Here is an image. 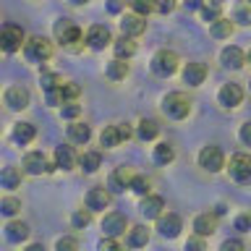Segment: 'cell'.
<instances>
[{
    "mask_svg": "<svg viewBox=\"0 0 251 251\" xmlns=\"http://www.w3.org/2000/svg\"><path fill=\"white\" fill-rule=\"evenodd\" d=\"M162 113L173 118V121H183V118H188V113H191V100H188V94L183 92H170L162 97Z\"/></svg>",
    "mask_w": 251,
    "mask_h": 251,
    "instance_id": "1",
    "label": "cell"
},
{
    "mask_svg": "<svg viewBox=\"0 0 251 251\" xmlns=\"http://www.w3.org/2000/svg\"><path fill=\"white\" fill-rule=\"evenodd\" d=\"M149 66H152V74H154V76L168 78V76H173V74L178 71L180 58H178V52H176V50H157Z\"/></svg>",
    "mask_w": 251,
    "mask_h": 251,
    "instance_id": "2",
    "label": "cell"
},
{
    "mask_svg": "<svg viewBox=\"0 0 251 251\" xmlns=\"http://www.w3.org/2000/svg\"><path fill=\"white\" fill-rule=\"evenodd\" d=\"M24 58L29 63H47L52 58V45L47 42L45 37H29L26 45H24Z\"/></svg>",
    "mask_w": 251,
    "mask_h": 251,
    "instance_id": "3",
    "label": "cell"
},
{
    "mask_svg": "<svg viewBox=\"0 0 251 251\" xmlns=\"http://www.w3.org/2000/svg\"><path fill=\"white\" fill-rule=\"evenodd\" d=\"M227 176H230L235 183L249 186L251 183V154H246V152L233 154L230 162H227Z\"/></svg>",
    "mask_w": 251,
    "mask_h": 251,
    "instance_id": "4",
    "label": "cell"
},
{
    "mask_svg": "<svg viewBox=\"0 0 251 251\" xmlns=\"http://www.w3.org/2000/svg\"><path fill=\"white\" fill-rule=\"evenodd\" d=\"M24 45H26V31L21 26H16V24H5L3 31H0V47L11 55L16 50H21Z\"/></svg>",
    "mask_w": 251,
    "mask_h": 251,
    "instance_id": "5",
    "label": "cell"
},
{
    "mask_svg": "<svg viewBox=\"0 0 251 251\" xmlns=\"http://www.w3.org/2000/svg\"><path fill=\"white\" fill-rule=\"evenodd\" d=\"M52 34L55 39H58L60 45H74V42H81V29L76 26V21H71V19H58L55 21V26H52Z\"/></svg>",
    "mask_w": 251,
    "mask_h": 251,
    "instance_id": "6",
    "label": "cell"
},
{
    "mask_svg": "<svg viewBox=\"0 0 251 251\" xmlns=\"http://www.w3.org/2000/svg\"><path fill=\"white\" fill-rule=\"evenodd\" d=\"M199 168L207 170V173H220V170L225 168V154H223V149L215 147V144L204 147L201 152H199Z\"/></svg>",
    "mask_w": 251,
    "mask_h": 251,
    "instance_id": "7",
    "label": "cell"
},
{
    "mask_svg": "<svg viewBox=\"0 0 251 251\" xmlns=\"http://www.w3.org/2000/svg\"><path fill=\"white\" fill-rule=\"evenodd\" d=\"M131 139V128L126 123H115V126H105L100 133V144L105 147V149H113L118 147L121 141H128Z\"/></svg>",
    "mask_w": 251,
    "mask_h": 251,
    "instance_id": "8",
    "label": "cell"
},
{
    "mask_svg": "<svg viewBox=\"0 0 251 251\" xmlns=\"http://www.w3.org/2000/svg\"><path fill=\"white\" fill-rule=\"evenodd\" d=\"M180 230H183V220H180L176 212H162L157 217V233L162 238H178Z\"/></svg>",
    "mask_w": 251,
    "mask_h": 251,
    "instance_id": "9",
    "label": "cell"
},
{
    "mask_svg": "<svg viewBox=\"0 0 251 251\" xmlns=\"http://www.w3.org/2000/svg\"><path fill=\"white\" fill-rule=\"evenodd\" d=\"M115 39L113 34H110V29L105 26V24H94V26H89V31H86V47L89 50H105V47H110Z\"/></svg>",
    "mask_w": 251,
    "mask_h": 251,
    "instance_id": "10",
    "label": "cell"
},
{
    "mask_svg": "<svg viewBox=\"0 0 251 251\" xmlns=\"http://www.w3.org/2000/svg\"><path fill=\"white\" fill-rule=\"evenodd\" d=\"M110 201H113V196H110V191L105 186H92L89 191H86V196H84V204L92 212H105L110 207Z\"/></svg>",
    "mask_w": 251,
    "mask_h": 251,
    "instance_id": "11",
    "label": "cell"
},
{
    "mask_svg": "<svg viewBox=\"0 0 251 251\" xmlns=\"http://www.w3.org/2000/svg\"><path fill=\"white\" fill-rule=\"evenodd\" d=\"M24 173H29V176H45V173H52V165L50 160L42 154V152H29L24 154Z\"/></svg>",
    "mask_w": 251,
    "mask_h": 251,
    "instance_id": "12",
    "label": "cell"
},
{
    "mask_svg": "<svg viewBox=\"0 0 251 251\" xmlns=\"http://www.w3.org/2000/svg\"><path fill=\"white\" fill-rule=\"evenodd\" d=\"M217 102H220L223 107H227V110L238 107L241 102H243V89H241V84H235V81L223 84V86H220V92H217Z\"/></svg>",
    "mask_w": 251,
    "mask_h": 251,
    "instance_id": "13",
    "label": "cell"
},
{
    "mask_svg": "<svg viewBox=\"0 0 251 251\" xmlns=\"http://www.w3.org/2000/svg\"><path fill=\"white\" fill-rule=\"evenodd\" d=\"M126 230H128V220H126V215H121V212H110V215L102 217V233L105 235L118 238V235H123Z\"/></svg>",
    "mask_w": 251,
    "mask_h": 251,
    "instance_id": "14",
    "label": "cell"
},
{
    "mask_svg": "<svg viewBox=\"0 0 251 251\" xmlns=\"http://www.w3.org/2000/svg\"><path fill=\"white\" fill-rule=\"evenodd\" d=\"M121 31L126 37H141L147 31V16H141V13H126L123 16V21H121Z\"/></svg>",
    "mask_w": 251,
    "mask_h": 251,
    "instance_id": "15",
    "label": "cell"
},
{
    "mask_svg": "<svg viewBox=\"0 0 251 251\" xmlns=\"http://www.w3.org/2000/svg\"><path fill=\"white\" fill-rule=\"evenodd\" d=\"M220 63H223L225 68L238 71V68H243V66L249 63V58H246V52H243L241 47L227 45V47H223V52H220Z\"/></svg>",
    "mask_w": 251,
    "mask_h": 251,
    "instance_id": "16",
    "label": "cell"
},
{
    "mask_svg": "<svg viewBox=\"0 0 251 251\" xmlns=\"http://www.w3.org/2000/svg\"><path fill=\"white\" fill-rule=\"evenodd\" d=\"M29 89L26 86H21V84H16V86H8L5 89V105L11 107V110H26L29 107Z\"/></svg>",
    "mask_w": 251,
    "mask_h": 251,
    "instance_id": "17",
    "label": "cell"
},
{
    "mask_svg": "<svg viewBox=\"0 0 251 251\" xmlns=\"http://www.w3.org/2000/svg\"><path fill=\"white\" fill-rule=\"evenodd\" d=\"M139 209H141V215H144L147 220H157L165 212V199L157 196V194H147V196H141Z\"/></svg>",
    "mask_w": 251,
    "mask_h": 251,
    "instance_id": "18",
    "label": "cell"
},
{
    "mask_svg": "<svg viewBox=\"0 0 251 251\" xmlns=\"http://www.w3.org/2000/svg\"><path fill=\"white\" fill-rule=\"evenodd\" d=\"M55 168H60V170H74L76 165H78V157L74 152V147H68V144H60V147H55Z\"/></svg>",
    "mask_w": 251,
    "mask_h": 251,
    "instance_id": "19",
    "label": "cell"
},
{
    "mask_svg": "<svg viewBox=\"0 0 251 251\" xmlns=\"http://www.w3.org/2000/svg\"><path fill=\"white\" fill-rule=\"evenodd\" d=\"M217 212H201V215L194 217V233L199 235H212L217 230Z\"/></svg>",
    "mask_w": 251,
    "mask_h": 251,
    "instance_id": "20",
    "label": "cell"
},
{
    "mask_svg": "<svg viewBox=\"0 0 251 251\" xmlns=\"http://www.w3.org/2000/svg\"><path fill=\"white\" fill-rule=\"evenodd\" d=\"M207 78V66L204 63H186L183 66V81L188 86H201Z\"/></svg>",
    "mask_w": 251,
    "mask_h": 251,
    "instance_id": "21",
    "label": "cell"
},
{
    "mask_svg": "<svg viewBox=\"0 0 251 251\" xmlns=\"http://www.w3.org/2000/svg\"><path fill=\"white\" fill-rule=\"evenodd\" d=\"M128 60L126 58H113L107 63V68H105V76L110 78V81H123L126 76H128Z\"/></svg>",
    "mask_w": 251,
    "mask_h": 251,
    "instance_id": "22",
    "label": "cell"
},
{
    "mask_svg": "<svg viewBox=\"0 0 251 251\" xmlns=\"http://www.w3.org/2000/svg\"><path fill=\"white\" fill-rule=\"evenodd\" d=\"M131 180H133V173L126 168V165H121V168H115L113 170V176H110V188L113 191H123V188H128L131 186Z\"/></svg>",
    "mask_w": 251,
    "mask_h": 251,
    "instance_id": "23",
    "label": "cell"
},
{
    "mask_svg": "<svg viewBox=\"0 0 251 251\" xmlns=\"http://www.w3.org/2000/svg\"><path fill=\"white\" fill-rule=\"evenodd\" d=\"M29 233L31 230H29L26 223H16V220H13V223L5 225V241H11V243H24L29 238Z\"/></svg>",
    "mask_w": 251,
    "mask_h": 251,
    "instance_id": "24",
    "label": "cell"
},
{
    "mask_svg": "<svg viewBox=\"0 0 251 251\" xmlns=\"http://www.w3.org/2000/svg\"><path fill=\"white\" fill-rule=\"evenodd\" d=\"M157 133H160V123H157L154 118H141L139 128H136V136L141 141H152V139H157Z\"/></svg>",
    "mask_w": 251,
    "mask_h": 251,
    "instance_id": "25",
    "label": "cell"
},
{
    "mask_svg": "<svg viewBox=\"0 0 251 251\" xmlns=\"http://www.w3.org/2000/svg\"><path fill=\"white\" fill-rule=\"evenodd\" d=\"M34 136H37V128L31 123H16L13 126V141L16 144H31L34 141Z\"/></svg>",
    "mask_w": 251,
    "mask_h": 251,
    "instance_id": "26",
    "label": "cell"
},
{
    "mask_svg": "<svg viewBox=\"0 0 251 251\" xmlns=\"http://www.w3.org/2000/svg\"><path fill=\"white\" fill-rule=\"evenodd\" d=\"M128 243L131 249H141V246H147L149 243V230H147V225H131L128 227Z\"/></svg>",
    "mask_w": 251,
    "mask_h": 251,
    "instance_id": "27",
    "label": "cell"
},
{
    "mask_svg": "<svg viewBox=\"0 0 251 251\" xmlns=\"http://www.w3.org/2000/svg\"><path fill=\"white\" fill-rule=\"evenodd\" d=\"M0 186L5 188V191H13V188H19L21 186V170L19 168H3L0 170Z\"/></svg>",
    "mask_w": 251,
    "mask_h": 251,
    "instance_id": "28",
    "label": "cell"
},
{
    "mask_svg": "<svg viewBox=\"0 0 251 251\" xmlns=\"http://www.w3.org/2000/svg\"><path fill=\"white\" fill-rule=\"evenodd\" d=\"M92 139V128L86 123H71L68 126V141H74V144H86V141Z\"/></svg>",
    "mask_w": 251,
    "mask_h": 251,
    "instance_id": "29",
    "label": "cell"
},
{
    "mask_svg": "<svg viewBox=\"0 0 251 251\" xmlns=\"http://www.w3.org/2000/svg\"><path fill=\"white\" fill-rule=\"evenodd\" d=\"M78 168L84 173H97L102 168V154L100 152H84L78 157Z\"/></svg>",
    "mask_w": 251,
    "mask_h": 251,
    "instance_id": "30",
    "label": "cell"
},
{
    "mask_svg": "<svg viewBox=\"0 0 251 251\" xmlns=\"http://www.w3.org/2000/svg\"><path fill=\"white\" fill-rule=\"evenodd\" d=\"M131 39H133V37H126V34H123L121 39H115V42H113V52H115V58H126V60H128L131 55L136 52V45H133Z\"/></svg>",
    "mask_w": 251,
    "mask_h": 251,
    "instance_id": "31",
    "label": "cell"
},
{
    "mask_svg": "<svg viewBox=\"0 0 251 251\" xmlns=\"http://www.w3.org/2000/svg\"><path fill=\"white\" fill-rule=\"evenodd\" d=\"M176 160V149H173L168 141H160V144L154 147V162L157 165H170Z\"/></svg>",
    "mask_w": 251,
    "mask_h": 251,
    "instance_id": "32",
    "label": "cell"
},
{
    "mask_svg": "<svg viewBox=\"0 0 251 251\" xmlns=\"http://www.w3.org/2000/svg\"><path fill=\"white\" fill-rule=\"evenodd\" d=\"M209 34L215 37V39H227V37L233 34V21L230 19H217L209 26Z\"/></svg>",
    "mask_w": 251,
    "mask_h": 251,
    "instance_id": "33",
    "label": "cell"
},
{
    "mask_svg": "<svg viewBox=\"0 0 251 251\" xmlns=\"http://www.w3.org/2000/svg\"><path fill=\"white\" fill-rule=\"evenodd\" d=\"M39 81H42V89H45V92H50V89H58V86L63 84V78L55 74V71L42 68V76H39Z\"/></svg>",
    "mask_w": 251,
    "mask_h": 251,
    "instance_id": "34",
    "label": "cell"
},
{
    "mask_svg": "<svg viewBox=\"0 0 251 251\" xmlns=\"http://www.w3.org/2000/svg\"><path fill=\"white\" fill-rule=\"evenodd\" d=\"M233 21H235V24H241V26H251V3L235 5V11H233Z\"/></svg>",
    "mask_w": 251,
    "mask_h": 251,
    "instance_id": "35",
    "label": "cell"
},
{
    "mask_svg": "<svg viewBox=\"0 0 251 251\" xmlns=\"http://www.w3.org/2000/svg\"><path fill=\"white\" fill-rule=\"evenodd\" d=\"M19 209H21V201L16 199V196H3V199H0V212H3L5 217H13Z\"/></svg>",
    "mask_w": 251,
    "mask_h": 251,
    "instance_id": "36",
    "label": "cell"
},
{
    "mask_svg": "<svg viewBox=\"0 0 251 251\" xmlns=\"http://www.w3.org/2000/svg\"><path fill=\"white\" fill-rule=\"evenodd\" d=\"M92 223V209L86 207V209H76L74 212V217H71V225L76 227V230H81V227H86Z\"/></svg>",
    "mask_w": 251,
    "mask_h": 251,
    "instance_id": "37",
    "label": "cell"
},
{
    "mask_svg": "<svg viewBox=\"0 0 251 251\" xmlns=\"http://www.w3.org/2000/svg\"><path fill=\"white\" fill-rule=\"evenodd\" d=\"M201 19L209 21V24H215L217 19H223V13H220V5H215V3H204V5H201Z\"/></svg>",
    "mask_w": 251,
    "mask_h": 251,
    "instance_id": "38",
    "label": "cell"
},
{
    "mask_svg": "<svg viewBox=\"0 0 251 251\" xmlns=\"http://www.w3.org/2000/svg\"><path fill=\"white\" fill-rule=\"evenodd\" d=\"M131 191L133 194H139V196H147L149 194V178H144V176H133V180H131Z\"/></svg>",
    "mask_w": 251,
    "mask_h": 251,
    "instance_id": "39",
    "label": "cell"
},
{
    "mask_svg": "<svg viewBox=\"0 0 251 251\" xmlns=\"http://www.w3.org/2000/svg\"><path fill=\"white\" fill-rule=\"evenodd\" d=\"M78 113H81V105H76V100L66 102V105H63V110H60V115L66 118V121H74V118H78Z\"/></svg>",
    "mask_w": 251,
    "mask_h": 251,
    "instance_id": "40",
    "label": "cell"
},
{
    "mask_svg": "<svg viewBox=\"0 0 251 251\" xmlns=\"http://www.w3.org/2000/svg\"><path fill=\"white\" fill-rule=\"evenodd\" d=\"M60 89H63V97H66V102H71V100H76L78 94H81V86H78V84H74V81L63 84Z\"/></svg>",
    "mask_w": 251,
    "mask_h": 251,
    "instance_id": "41",
    "label": "cell"
},
{
    "mask_svg": "<svg viewBox=\"0 0 251 251\" xmlns=\"http://www.w3.org/2000/svg\"><path fill=\"white\" fill-rule=\"evenodd\" d=\"M235 230L238 233H249L251 230V212H243V215L235 217Z\"/></svg>",
    "mask_w": 251,
    "mask_h": 251,
    "instance_id": "42",
    "label": "cell"
},
{
    "mask_svg": "<svg viewBox=\"0 0 251 251\" xmlns=\"http://www.w3.org/2000/svg\"><path fill=\"white\" fill-rule=\"evenodd\" d=\"M131 8L136 13H141V16H149V13L154 11V5L149 3V0H131Z\"/></svg>",
    "mask_w": 251,
    "mask_h": 251,
    "instance_id": "43",
    "label": "cell"
},
{
    "mask_svg": "<svg viewBox=\"0 0 251 251\" xmlns=\"http://www.w3.org/2000/svg\"><path fill=\"white\" fill-rule=\"evenodd\" d=\"M58 251H74V249H78V241L76 238H58Z\"/></svg>",
    "mask_w": 251,
    "mask_h": 251,
    "instance_id": "44",
    "label": "cell"
},
{
    "mask_svg": "<svg viewBox=\"0 0 251 251\" xmlns=\"http://www.w3.org/2000/svg\"><path fill=\"white\" fill-rule=\"evenodd\" d=\"M173 8H176V0H157V3H154V11L157 13H170L173 11Z\"/></svg>",
    "mask_w": 251,
    "mask_h": 251,
    "instance_id": "45",
    "label": "cell"
},
{
    "mask_svg": "<svg viewBox=\"0 0 251 251\" xmlns=\"http://www.w3.org/2000/svg\"><path fill=\"white\" fill-rule=\"evenodd\" d=\"M238 136H241V141H243V144H246V147H251V121L241 126Z\"/></svg>",
    "mask_w": 251,
    "mask_h": 251,
    "instance_id": "46",
    "label": "cell"
},
{
    "mask_svg": "<svg viewBox=\"0 0 251 251\" xmlns=\"http://www.w3.org/2000/svg\"><path fill=\"white\" fill-rule=\"evenodd\" d=\"M241 251V249H246V243H243V241H235V238H227L225 243H223V251Z\"/></svg>",
    "mask_w": 251,
    "mask_h": 251,
    "instance_id": "47",
    "label": "cell"
},
{
    "mask_svg": "<svg viewBox=\"0 0 251 251\" xmlns=\"http://www.w3.org/2000/svg\"><path fill=\"white\" fill-rule=\"evenodd\" d=\"M126 8V0H107V11L110 13H121Z\"/></svg>",
    "mask_w": 251,
    "mask_h": 251,
    "instance_id": "48",
    "label": "cell"
},
{
    "mask_svg": "<svg viewBox=\"0 0 251 251\" xmlns=\"http://www.w3.org/2000/svg\"><path fill=\"white\" fill-rule=\"evenodd\" d=\"M201 238H204V235L196 233L194 238H188V241H186V249H204V241H201Z\"/></svg>",
    "mask_w": 251,
    "mask_h": 251,
    "instance_id": "49",
    "label": "cell"
},
{
    "mask_svg": "<svg viewBox=\"0 0 251 251\" xmlns=\"http://www.w3.org/2000/svg\"><path fill=\"white\" fill-rule=\"evenodd\" d=\"M183 5H186V11H201L204 0H183Z\"/></svg>",
    "mask_w": 251,
    "mask_h": 251,
    "instance_id": "50",
    "label": "cell"
},
{
    "mask_svg": "<svg viewBox=\"0 0 251 251\" xmlns=\"http://www.w3.org/2000/svg\"><path fill=\"white\" fill-rule=\"evenodd\" d=\"M68 3H74V5H84V3H89V0H68Z\"/></svg>",
    "mask_w": 251,
    "mask_h": 251,
    "instance_id": "51",
    "label": "cell"
},
{
    "mask_svg": "<svg viewBox=\"0 0 251 251\" xmlns=\"http://www.w3.org/2000/svg\"><path fill=\"white\" fill-rule=\"evenodd\" d=\"M209 3H215V5H223V3H225V0H209Z\"/></svg>",
    "mask_w": 251,
    "mask_h": 251,
    "instance_id": "52",
    "label": "cell"
},
{
    "mask_svg": "<svg viewBox=\"0 0 251 251\" xmlns=\"http://www.w3.org/2000/svg\"><path fill=\"white\" fill-rule=\"evenodd\" d=\"M246 58H249V63H251V50H249V52H246Z\"/></svg>",
    "mask_w": 251,
    "mask_h": 251,
    "instance_id": "53",
    "label": "cell"
},
{
    "mask_svg": "<svg viewBox=\"0 0 251 251\" xmlns=\"http://www.w3.org/2000/svg\"><path fill=\"white\" fill-rule=\"evenodd\" d=\"M249 3H251V0H249Z\"/></svg>",
    "mask_w": 251,
    "mask_h": 251,
    "instance_id": "54",
    "label": "cell"
},
{
    "mask_svg": "<svg viewBox=\"0 0 251 251\" xmlns=\"http://www.w3.org/2000/svg\"><path fill=\"white\" fill-rule=\"evenodd\" d=\"M249 84H251V81H249Z\"/></svg>",
    "mask_w": 251,
    "mask_h": 251,
    "instance_id": "55",
    "label": "cell"
}]
</instances>
